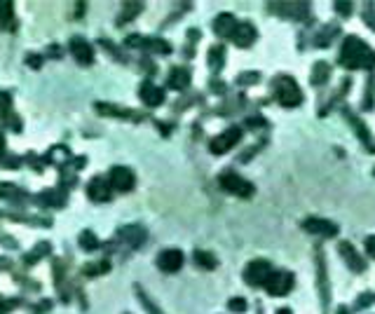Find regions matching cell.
Segmentation results:
<instances>
[{
  "label": "cell",
  "instance_id": "cell-2",
  "mask_svg": "<svg viewBox=\"0 0 375 314\" xmlns=\"http://www.w3.org/2000/svg\"><path fill=\"white\" fill-rule=\"evenodd\" d=\"M220 188L232 192V195H239V197H251L253 195V185L235 171H223L220 174Z\"/></svg>",
  "mask_w": 375,
  "mask_h": 314
},
{
  "label": "cell",
  "instance_id": "cell-24",
  "mask_svg": "<svg viewBox=\"0 0 375 314\" xmlns=\"http://www.w3.org/2000/svg\"><path fill=\"white\" fill-rule=\"evenodd\" d=\"M0 108H10V96L0 94Z\"/></svg>",
  "mask_w": 375,
  "mask_h": 314
},
{
  "label": "cell",
  "instance_id": "cell-23",
  "mask_svg": "<svg viewBox=\"0 0 375 314\" xmlns=\"http://www.w3.org/2000/svg\"><path fill=\"white\" fill-rule=\"evenodd\" d=\"M366 251H368L370 258H375V237H368V239H366Z\"/></svg>",
  "mask_w": 375,
  "mask_h": 314
},
{
  "label": "cell",
  "instance_id": "cell-12",
  "mask_svg": "<svg viewBox=\"0 0 375 314\" xmlns=\"http://www.w3.org/2000/svg\"><path fill=\"white\" fill-rule=\"evenodd\" d=\"M340 256L347 260V265L352 267L354 272H363V270H366V263L361 260V256H356V251L352 249V244H347V242H342L340 244Z\"/></svg>",
  "mask_w": 375,
  "mask_h": 314
},
{
  "label": "cell",
  "instance_id": "cell-4",
  "mask_svg": "<svg viewBox=\"0 0 375 314\" xmlns=\"http://www.w3.org/2000/svg\"><path fill=\"white\" fill-rule=\"evenodd\" d=\"M272 274L270 270V263L267 260H253L246 265V272H244V279L251 284V286H265L267 277Z\"/></svg>",
  "mask_w": 375,
  "mask_h": 314
},
{
  "label": "cell",
  "instance_id": "cell-6",
  "mask_svg": "<svg viewBox=\"0 0 375 314\" xmlns=\"http://www.w3.org/2000/svg\"><path fill=\"white\" fill-rule=\"evenodd\" d=\"M239 136H242V131H239L237 127L225 129L223 134H218L216 138H211V152H216V155H223V152H228L232 145H237Z\"/></svg>",
  "mask_w": 375,
  "mask_h": 314
},
{
  "label": "cell",
  "instance_id": "cell-1",
  "mask_svg": "<svg viewBox=\"0 0 375 314\" xmlns=\"http://www.w3.org/2000/svg\"><path fill=\"white\" fill-rule=\"evenodd\" d=\"M340 63L345 68H373L375 52L363 40L349 35L340 49Z\"/></svg>",
  "mask_w": 375,
  "mask_h": 314
},
{
  "label": "cell",
  "instance_id": "cell-15",
  "mask_svg": "<svg viewBox=\"0 0 375 314\" xmlns=\"http://www.w3.org/2000/svg\"><path fill=\"white\" fill-rule=\"evenodd\" d=\"M235 17L232 14H220L218 19H216V24H213V31L218 35H230V33H235Z\"/></svg>",
  "mask_w": 375,
  "mask_h": 314
},
{
  "label": "cell",
  "instance_id": "cell-19",
  "mask_svg": "<svg viewBox=\"0 0 375 314\" xmlns=\"http://www.w3.org/2000/svg\"><path fill=\"white\" fill-rule=\"evenodd\" d=\"M328 77V68L324 63H317V68H314V75H312V82L314 85H321V80H326Z\"/></svg>",
  "mask_w": 375,
  "mask_h": 314
},
{
  "label": "cell",
  "instance_id": "cell-22",
  "mask_svg": "<svg viewBox=\"0 0 375 314\" xmlns=\"http://www.w3.org/2000/svg\"><path fill=\"white\" fill-rule=\"evenodd\" d=\"M230 307L235 309V312H244V309H246V302L242 300V298H232V300H230Z\"/></svg>",
  "mask_w": 375,
  "mask_h": 314
},
{
  "label": "cell",
  "instance_id": "cell-7",
  "mask_svg": "<svg viewBox=\"0 0 375 314\" xmlns=\"http://www.w3.org/2000/svg\"><path fill=\"white\" fill-rule=\"evenodd\" d=\"M108 183L113 185L115 190L127 192V190H131V188H134V174H131L127 167H113V169H110Z\"/></svg>",
  "mask_w": 375,
  "mask_h": 314
},
{
  "label": "cell",
  "instance_id": "cell-28",
  "mask_svg": "<svg viewBox=\"0 0 375 314\" xmlns=\"http://www.w3.org/2000/svg\"><path fill=\"white\" fill-rule=\"evenodd\" d=\"M277 314H291V309H279Z\"/></svg>",
  "mask_w": 375,
  "mask_h": 314
},
{
  "label": "cell",
  "instance_id": "cell-26",
  "mask_svg": "<svg viewBox=\"0 0 375 314\" xmlns=\"http://www.w3.org/2000/svg\"><path fill=\"white\" fill-rule=\"evenodd\" d=\"M338 12H345V14H349V3H345V5H338Z\"/></svg>",
  "mask_w": 375,
  "mask_h": 314
},
{
  "label": "cell",
  "instance_id": "cell-27",
  "mask_svg": "<svg viewBox=\"0 0 375 314\" xmlns=\"http://www.w3.org/2000/svg\"><path fill=\"white\" fill-rule=\"evenodd\" d=\"M366 21H368V24H370V28H373V31H375V17H370V14H366Z\"/></svg>",
  "mask_w": 375,
  "mask_h": 314
},
{
  "label": "cell",
  "instance_id": "cell-20",
  "mask_svg": "<svg viewBox=\"0 0 375 314\" xmlns=\"http://www.w3.org/2000/svg\"><path fill=\"white\" fill-rule=\"evenodd\" d=\"M80 244L85 246V249H96L99 239H96L92 232H82V234H80Z\"/></svg>",
  "mask_w": 375,
  "mask_h": 314
},
{
  "label": "cell",
  "instance_id": "cell-13",
  "mask_svg": "<svg viewBox=\"0 0 375 314\" xmlns=\"http://www.w3.org/2000/svg\"><path fill=\"white\" fill-rule=\"evenodd\" d=\"M232 40L237 42L239 47H249L253 40H256V28L251 24H239L235 28V33H232Z\"/></svg>",
  "mask_w": 375,
  "mask_h": 314
},
{
  "label": "cell",
  "instance_id": "cell-18",
  "mask_svg": "<svg viewBox=\"0 0 375 314\" xmlns=\"http://www.w3.org/2000/svg\"><path fill=\"white\" fill-rule=\"evenodd\" d=\"M209 61L213 63V70H220V66H223V49L213 47L211 52H209Z\"/></svg>",
  "mask_w": 375,
  "mask_h": 314
},
{
  "label": "cell",
  "instance_id": "cell-5",
  "mask_svg": "<svg viewBox=\"0 0 375 314\" xmlns=\"http://www.w3.org/2000/svg\"><path fill=\"white\" fill-rule=\"evenodd\" d=\"M293 286V274L291 272H272L265 281V291L270 295H286Z\"/></svg>",
  "mask_w": 375,
  "mask_h": 314
},
{
  "label": "cell",
  "instance_id": "cell-17",
  "mask_svg": "<svg viewBox=\"0 0 375 314\" xmlns=\"http://www.w3.org/2000/svg\"><path fill=\"white\" fill-rule=\"evenodd\" d=\"M195 260H197L199 265H204L206 270L216 267V258H213V256H209V253H204V251H195Z\"/></svg>",
  "mask_w": 375,
  "mask_h": 314
},
{
  "label": "cell",
  "instance_id": "cell-8",
  "mask_svg": "<svg viewBox=\"0 0 375 314\" xmlns=\"http://www.w3.org/2000/svg\"><path fill=\"white\" fill-rule=\"evenodd\" d=\"M181 265H183V253L178 249H167L157 256V267L162 272H176V270H181Z\"/></svg>",
  "mask_w": 375,
  "mask_h": 314
},
{
  "label": "cell",
  "instance_id": "cell-14",
  "mask_svg": "<svg viewBox=\"0 0 375 314\" xmlns=\"http://www.w3.org/2000/svg\"><path fill=\"white\" fill-rule=\"evenodd\" d=\"M141 101L148 103V106H160L164 101V92L160 87H155L153 82H145L141 87Z\"/></svg>",
  "mask_w": 375,
  "mask_h": 314
},
{
  "label": "cell",
  "instance_id": "cell-9",
  "mask_svg": "<svg viewBox=\"0 0 375 314\" xmlns=\"http://www.w3.org/2000/svg\"><path fill=\"white\" fill-rule=\"evenodd\" d=\"M303 227H305L307 232L324 234V237H335V234H338V225L331 223V220H324V218H307L305 223H303Z\"/></svg>",
  "mask_w": 375,
  "mask_h": 314
},
{
  "label": "cell",
  "instance_id": "cell-3",
  "mask_svg": "<svg viewBox=\"0 0 375 314\" xmlns=\"http://www.w3.org/2000/svg\"><path fill=\"white\" fill-rule=\"evenodd\" d=\"M277 94H279V101L284 106H288V108H293V106H298L303 101V92H300V87L295 85L293 77H281L279 87H277Z\"/></svg>",
  "mask_w": 375,
  "mask_h": 314
},
{
  "label": "cell",
  "instance_id": "cell-25",
  "mask_svg": "<svg viewBox=\"0 0 375 314\" xmlns=\"http://www.w3.org/2000/svg\"><path fill=\"white\" fill-rule=\"evenodd\" d=\"M28 63H31L33 68H40V56H28Z\"/></svg>",
  "mask_w": 375,
  "mask_h": 314
},
{
  "label": "cell",
  "instance_id": "cell-11",
  "mask_svg": "<svg viewBox=\"0 0 375 314\" xmlns=\"http://www.w3.org/2000/svg\"><path fill=\"white\" fill-rule=\"evenodd\" d=\"M87 192H89V197L96 199V202H108L110 199V185H108V181H103V178H94V181L89 183Z\"/></svg>",
  "mask_w": 375,
  "mask_h": 314
},
{
  "label": "cell",
  "instance_id": "cell-21",
  "mask_svg": "<svg viewBox=\"0 0 375 314\" xmlns=\"http://www.w3.org/2000/svg\"><path fill=\"white\" fill-rule=\"evenodd\" d=\"M108 270V263H99V265H87L85 267V272L87 274H101Z\"/></svg>",
  "mask_w": 375,
  "mask_h": 314
},
{
  "label": "cell",
  "instance_id": "cell-16",
  "mask_svg": "<svg viewBox=\"0 0 375 314\" xmlns=\"http://www.w3.org/2000/svg\"><path fill=\"white\" fill-rule=\"evenodd\" d=\"M188 82H190V73H188L185 68H174V70L169 73V87L183 89Z\"/></svg>",
  "mask_w": 375,
  "mask_h": 314
},
{
  "label": "cell",
  "instance_id": "cell-10",
  "mask_svg": "<svg viewBox=\"0 0 375 314\" xmlns=\"http://www.w3.org/2000/svg\"><path fill=\"white\" fill-rule=\"evenodd\" d=\"M70 52H73V56L82 66H87V63L94 61V49H92V45H89L87 40H82V38H73V40H70Z\"/></svg>",
  "mask_w": 375,
  "mask_h": 314
}]
</instances>
